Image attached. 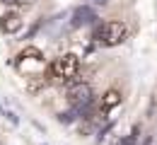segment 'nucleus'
Returning a JSON list of instances; mask_svg holds the SVG:
<instances>
[{"label":"nucleus","instance_id":"f257e3e1","mask_svg":"<svg viewBox=\"0 0 157 145\" xmlns=\"http://www.w3.org/2000/svg\"><path fill=\"white\" fill-rule=\"evenodd\" d=\"M48 73L53 80L58 82H73L80 75V58L75 53H63L58 58H53L48 65Z\"/></svg>","mask_w":157,"mask_h":145},{"label":"nucleus","instance_id":"f03ea898","mask_svg":"<svg viewBox=\"0 0 157 145\" xmlns=\"http://www.w3.org/2000/svg\"><path fill=\"white\" fill-rule=\"evenodd\" d=\"M17 70H20L22 75H27V78H41V73H44V68H46V61H44V53H41L36 46H27L24 51L17 53Z\"/></svg>","mask_w":157,"mask_h":145},{"label":"nucleus","instance_id":"7ed1b4c3","mask_svg":"<svg viewBox=\"0 0 157 145\" xmlns=\"http://www.w3.org/2000/svg\"><path fill=\"white\" fill-rule=\"evenodd\" d=\"M97 41L101 46H118V44L126 41L128 36V27L123 24L121 20H106L97 27Z\"/></svg>","mask_w":157,"mask_h":145},{"label":"nucleus","instance_id":"20e7f679","mask_svg":"<svg viewBox=\"0 0 157 145\" xmlns=\"http://www.w3.org/2000/svg\"><path fill=\"white\" fill-rule=\"evenodd\" d=\"M68 99H70V104L75 106V111L85 114V111L90 109L92 99H94V94H92V87H90L87 82H78L75 87H70V90H68Z\"/></svg>","mask_w":157,"mask_h":145},{"label":"nucleus","instance_id":"39448f33","mask_svg":"<svg viewBox=\"0 0 157 145\" xmlns=\"http://www.w3.org/2000/svg\"><path fill=\"white\" fill-rule=\"evenodd\" d=\"M121 99H123V94L118 92L116 87H111V90H106L104 92V97H101V102H99V116H101V121H104V114H109L111 109H116L118 104H121Z\"/></svg>","mask_w":157,"mask_h":145},{"label":"nucleus","instance_id":"423d86ee","mask_svg":"<svg viewBox=\"0 0 157 145\" xmlns=\"http://www.w3.org/2000/svg\"><path fill=\"white\" fill-rule=\"evenodd\" d=\"M0 29H2L5 34H17L22 29V17L17 12H5V15L0 17Z\"/></svg>","mask_w":157,"mask_h":145},{"label":"nucleus","instance_id":"0eeeda50","mask_svg":"<svg viewBox=\"0 0 157 145\" xmlns=\"http://www.w3.org/2000/svg\"><path fill=\"white\" fill-rule=\"evenodd\" d=\"M94 20H97V12H94L92 7H78V10L73 12L70 27H85V24H92Z\"/></svg>","mask_w":157,"mask_h":145},{"label":"nucleus","instance_id":"6e6552de","mask_svg":"<svg viewBox=\"0 0 157 145\" xmlns=\"http://www.w3.org/2000/svg\"><path fill=\"white\" fill-rule=\"evenodd\" d=\"M138 131H140V128L136 126V128H133V131H131V133H128V135H126V138H123L118 145H136V140H138Z\"/></svg>","mask_w":157,"mask_h":145},{"label":"nucleus","instance_id":"1a4fd4ad","mask_svg":"<svg viewBox=\"0 0 157 145\" xmlns=\"http://www.w3.org/2000/svg\"><path fill=\"white\" fill-rule=\"evenodd\" d=\"M92 2H99V5H104V2H106V0H92Z\"/></svg>","mask_w":157,"mask_h":145},{"label":"nucleus","instance_id":"9d476101","mask_svg":"<svg viewBox=\"0 0 157 145\" xmlns=\"http://www.w3.org/2000/svg\"><path fill=\"white\" fill-rule=\"evenodd\" d=\"M5 2H10V0H5Z\"/></svg>","mask_w":157,"mask_h":145}]
</instances>
